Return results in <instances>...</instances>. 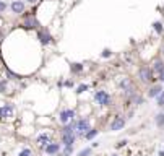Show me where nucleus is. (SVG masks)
Instances as JSON below:
<instances>
[{"label": "nucleus", "mask_w": 164, "mask_h": 156, "mask_svg": "<svg viewBox=\"0 0 164 156\" xmlns=\"http://www.w3.org/2000/svg\"><path fill=\"white\" fill-rule=\"evenodd\" d=\"M138 78L141 83H151V81H154L153 78V70H151V67H140L138 68Z\"/></svg>", "instance_id": "1"}, {"label": "nucleus", "mask_w": 164, "mask_h": 156, "mask_svg": "<svg viewBox=\"0 0 164 156\" xmlns=\"http://www.w3.org/2000/svg\"><path fill=\"white\" fill-rule=\"evenodd\" d=\"M94 99H96V103H98L99 106H111V103H112V98L109 96L107 91H104V90L96 91V93H94Z\"/></svg>", "instance_id": "2"}, {"label": "nucleus", "mask_w": 164, "mask_h": 156, "mask_svg": "<svg viewBox=\"0 0 164 156\" xmlns=\"http://www.w3.org/2000/svg\"><path fill=\"white\" fill-rule=\"evenodd\" d=\"M89 128H91V124L88 119H80V120L75 122V133H78V135H84Z\"/></svg>", "instance_id": "3"}, {"label": "nucleus", "mask_w": 164, "mask_h": 156, "mask_svg": "<svg viewBox=\"0 0 164 156\" xmlns=\"http://www.w3.org/2000/svg\"><path fill=\"white\" fill-rule=\"evenodd\" d=\"M125 124H127V120L124 115H115L111 122V130L112 132H119V130H122L125 127Z\"/></svg>", "instance_id": "4"}, {"label": "nucleus", "mask_w": 164, "mask_h": 156, "mask_svg": "<svg viewBox=\"0 0 164 156\" xmlns=\"http://www.w3.org/2000/svg\"><path fill=\"white\" fill-rule=\"evenodd\" d=\"M73 119H75V111L73 109H63V111L60 112V115H59V120L62 122L63 125L68 124V122L73 120Z\"/></svg>", "instance_id": "5"}, {"label": "nucleus", "mask_w": 164, "mask_h": 156, "mask_svg": "<svg viewBox=\"0 0 164 156\" xmlns=\"http://www.w3.org/2000/svg\"><path fill=\"white\" fill-rule=\"evenodd\" d=\"M23 26L25 28H34V29H39V21L36 20V16L34 15H26L25 16V21H23Z\"/></svg>", "instance_id": "6"}, {"label": "nucleus", "mask_w": 164, "mask_h": 156, "mask_svg": "<svg viewBox=\"0 0 164 156\" xmlns=\"http://www.w3.org/2000/svg\"><path fill=\"white\" fill-rule=\"evenodd\" d=\"M38 38H39V41H41L42 44H45V46L52 42V36L49 34V31H47L45 28H39L38 29Z\"/></svg>", "instance_id": "7"}, {"label": "nucleus", "mask_w": 164, "mask_h": 156, "mask_svg": "<svg viewBox=\"0 0 164 156\" xmlns=\"http://www.w3.org/2000/svg\"><path fill=\"white\" fill-rule=\"evenodd\" d=\"M60 150H62V145H60V143H54V142H50L49 145H45V146H44L45 155H49V156L57 155V153H59Z\"/></svg>", "instance_id": "8"}, {"label": "nucleus", "mask_w": 164, "mask_h": 156, "mask_svg": "<svg viewBox=\"0 0 164 156\" xmlns=\"http://www.w3.org/2000/svg\"><path fill=\"white\" fill-rule=\"evenodd\" d=\"M10 8H11V11H13V13L21 15L23 11H25V2H23V0H13V2H11V5H10Z\"/></svg>", "instance_id": "9"}, {"label": "nucleus", "mask_w": 164, "mask_h": 156, "mask_svg": "<svg viewBox=\"0 0 164 156\" xmlns=\"http://www.w3.org/2000/svg\"><path fill=\"white\" fill-rule=\"evenodd\" d=\"M62 145L73 146L75 145V133H62Z\"/></svg>", "instance_id": "10"}, {"label": "nucleus", "mask_w": 164, "mask_h": 156, "mask_svg": "<svg viewBox=\"0 0 164 156\" xmlns=\"http://www.w3.org/2000/svg\"><path fill=\"white\" fill-rule=\"evenodd\" d=\"M151 70H153V73H158V75H159V73L164 70V60H163V59H156V60L153 62V67H151Z\"/></svg>", "instance_id": "11"}, {"label": "nucleus", "mask_w": 164, "mask_h": 156, "mask_svg": "<svg viewBox=\"0 0 164 156\" xmlns=\"http://www.w3.org/2000/svg\"><path fill=\"white\" fill-rule=\"evenodd\" d=\"M163 91V86L161 85H153V86L148 90V98H158Z\"/></svg>", "instance_id": "12"}, {"label": "nucleus", "mask_w": 164, "mask_h": 156, "mask_svg": "<svg viewBox=\"0 0 164 156\" xmlns=\"http://www.w3.org/2000/svg\"><path fill=\"white\" fill-rule=\"evenodd\" d=\"M11 114H13V106L11 104H5L2 108V115L7 119V117H11Z\"/></svg>", "instance_id": "13"}, {"label": "nucleus", "mask_w": 164, "mask_h": 156, "mask_svg": "<svg viewBox=\"0 0 164 156\" xmlns=\"http://www.w3.org/2000/svg\"><path fill=\"white\" fill-rule=\"evenodd\" d=\"M38 143L42 146V148H44L45 145H49V143H50L49 135H47V133H42V135H39V137H38Z\"/></svg>", "instance_id": "14"}, {"label": "nucleus", "mask_w": 164, "mask_h": 156, "mask_svg": "<svg viewBox=\"0 0 164 156\" xmlns=\"http://www.w3.org/2000/svg\"><path fill=\"white\" fill-rule=\"evenodd\" d=\"M98 133H99L98 128H89V130H88V132L83 135V138H84V140H93L96 135H98Z\"/></svg>", "instance_id": "15"}, {"label": "nucleus", "mask_w": 164, "mask_h": 156, "mask_svg": "<svg viewBox=\"0 0 164 156\" xmlns=\"http://www.w3.org/2000/svg\"><path fill=\"white\" fill-rule=\"evenodd\" d=\"M120 88H122L124 91H127V90H130V88H133L132 80H130V78H124V80L120 81Z\"/></svg>", "instance_id": "16"}, {"label": "nucleus", "mask_w": 164, "mask_h": 156, "mask_svg": "<svg viewBox=\"0 0 164 156\" xmlns=\"http://www.w3.org/2000/svg\"><path fill=\"white\" fill-rule=\"evenodd\" d=\"M83 68H84V67L81 65V63H78V62L70 63V70H72V73H81V72H83Z\"/></svg>", "instance_id": "17"}, {"label": "nucleus", "mask_w": 164, "mask_h": 156, "mask_svg": "<svg viewBox=\"0 0 164 156\" xmlns=\"http://www.w3.org/2000/svg\"><path fill=\"white\" fill-rule=\"evenodd\" d=\"M154 120H156V125L159 128H163L164 127V112H159V114L156 115V119H154Z\"/></svg>", "instance_id": "18"}, {"label": "nucleus", "mask_w": 164, "mask_h": 156, "mask_svg": "<svg viewBox=\"0 0 164 156\" xmlns=\"http://www.w3.org/2000/svg\"><path fill=\"white\" fill-rule=\"evenodd\" d=\"M153 29L158 33V34H163V33H164L163 23H161V21H154V23H153Z\"/></svg>", "instance_id": "19"}, {"label": "nucleus", "mask_w": 164, "mask_h": 156, "mask_svg": "<svg viewBox=\"0 0 164 156\" xmlns=\"http://www.w3.org/2000/svg\"><path fill=\"white\" fill-rule=\"evenodd\" d=\"M91 153H93V148H91V146H86V148H83L81 151H78V156H89Z\"/></svg>", "instance_id": "20"}, {"label": "nucleus", "mask_w": 164, "mask_h": 156, "mask_svg": "<svg viewBox=\"0 0 164 156\" xmlns=\"http://www.w3.org/2000/svg\"><path fill=\"white\" fill-rule=\"evenodd\" d=\"M62 153L65 156H70L72 153H73V146H63V150H62Z\"/></svg>", "instance_id": "21"}, {"label": "nucleus", "mask_w": 164, "mask_h": 156, "mask_svg": "<svg viewBox=\"0 0 164 156\" xmlns=\"http://www.w3.org/2000/svg\"><path fill=\"white\" fill-rule=\"evenodd\" d=\"M33 155V151L29 148H25V150H21L20 153H18V156H31Z\"/></svg>", "instance_id": "22"}, {"label": "nucleus", "mask_w": 164, "mask_h": 156, "mask_svg": "<svg viewBox=\"0 0 164 156\" xmlns=\"http://www.w3.org/2000/svg\"><path fill=\"white\" fill-rule=\"evenodd\" d=\"M88 85H80V86L77 88V94H81V93H84V91H88Z\"/></svg>", "instance_id": "23"}, {"label": "nucleus", "mask_w": 164, "mask_h": 156, "mask_svg": "<svg viewBox=\"0 0 164 156\" xmlns=\"http://www.w3.org/2000/svg\"><path fill=\"white\" fill-rule=\"evenodd\" d=\"M102 57H104V59H109V57L112 56V52H111V49H104V51H102V54H101Z\"/></svg>", "instance_id": "24"}, {"label": "nucleus", "mask_w": 164, "mask_h": 156, "mask_svg": "<svg viewBox=\"0 0 164 156\" xmlns=\"http://www.w3.org/2000/svg\"><path fill=\"white\" fill-rule=\"evenodd\" d=\"M5 10H7V4H5V2H2V0H0V13H4Z\"/></svg>", "instance_id": "25"}, {"label": "nucleus", "mask_w": 164, "mask_h": 156, "mask_svg": "<svg viewBox=\"0 0 164 156\" xmlns=\"http://www.w3.org/2000/svg\"><path fill=\"white\" fill-rule=\"evenodd\" d=\"M127 145V140H120L117 145H115V148H122V146H125Z\"/></svg>", "instance_id": "26"}, {"label": "nucleus", "mask_w": 164, "mask_h": 156, "mask_svg": "<svg viewBox=\"0 0 164 156\" xmlns=\"http://www.w3.org/2000/svg\"><path fill=\"white\" fill-rule=\"evenodd\" d=\"M158 80H159V83H164V70L158 75Z\"/></svg>", "instance_id": "27"}, {"label": "nucleus", "mask_w": 164, "mask_h": 156, "mask_svg": "<svg viewBox=\"0 0 164 156\" xmlns=\"http://www.w3.org/2000/svg\"><path fill=\"white\" fill-rule=\"evenodd\" d=\"M63 85H65L67 88H72V86H73V81H72V80H67V81H65V83H63Z\"/></svg>", "instance_id": "28"}, {"label": "nucleus", "mask_w": 164, "mask_h": 156, "mask_svg": "<svg viewBox=\"0 0 164 156\" xmlns=\"http://www.w3.org/2000/svg\"><path fill=\"white\" fill-rule=\"evenodd\" d=\"M158 101H164V90L161 91V94L158 96Z\"/></svg>", "instance_id": "29"}, {"label": "nucleus", "mask_w": 164, "mask_h": 156, "mask_svg": "<svg viewBox=\"0 0 164 156\" xmlns=\"http://www.w3.org/2000/svg\"><path fill=\"white\" fill-rule=\"evenodd\" d=\"M26 2H28V4H31V5H34V4H38L39 0H26Z\"/></svg>", "instance_id": "30"}, {"label": "nucleus", "mask_w": 164, "mask_h": 156, "mask_svg": "<svg viewBox=\"0 0 164 156\" xmlns=\"http://www.w3.org/2000/svg\"><path fill=\"white\" fill-rule=\"evenodd\" d=\"M2 41H4V33L0 31V42H2Z\"/></svg>", "instance_id": "31"}, {"label": "nucleus", "mask_w": 164, "mask_h": 156, "mask_svg": "<svg viewBox=\"0 0 164 156\" xmlns=\"http://www.w3.org/2000/svg\"><path fill=\"white\" fill-rule=\"evenodd\" d=\"M161 56L164 57V44H163V47H161Z\"/></svg>", "instance_id": "32"}, {"label": "nucleus", "mask_w": 164, "mask_h": 156, "mask_svg": "<svg viewBox=\"0 0 164 156\" xmlns=\"http://www.w3.org/2000/svg\"><path fill=\"white\" fill-rule=\"evenodd\" d=\"M54 156H65V155H63V153H60V151H59V153H57V155H54Z\"/></svg>", "instance_id": "33"}, {"label": "nucleus", "mask_w": 164, "mask_h": 156, "mask_svg": "<svg viewBox=\"0 0 164 156\" xmlns=\"http://www.w3.org/2000/svg\"><path fill=\"white\" fill-rule=\"evenodd\" d=\"M159 156H164V150H161V151H159Z\"/></svg>", "instance_id": "34"}, {"label": "nucleus", "mask_w": 164, "mask_h": 156, "mask_svg": "<svg viewBox=\"0 0 164 156\" xmlns=\"http://www.w3.org/2000/svg\"><path fill=\"white\" fill-rule=\"evenodd\" d=\"M0 119H4V115H2V108H0Z\"/></svg>", "instance_id": "35"}, {"label": "nucleus", "mask_w": 164, "mask_h": 156, "mask_svg": "<svg viewBox=\"0 0 164 156\" xmlns=\"http://www.w3.org/2000/svg\"><path fill=\"white\" fill-rule=\"evenodd\" d=\"M111 156H119V155H111Z\"/></svg>", "instance_id": "36"}]
</instances>
